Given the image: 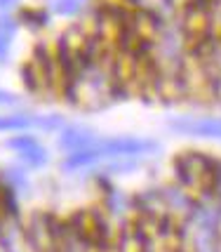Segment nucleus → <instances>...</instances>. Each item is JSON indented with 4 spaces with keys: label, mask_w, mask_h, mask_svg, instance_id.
Returning a JSON list of instances; mask_svg holds the SVG:
<instances>
[{
    "label": "nucleus",
    "mask_w": 221,
    "mask_h": 252,
    "mask_svg": "<svg viewBox=\"0 0 221 252\" xmlns=\"http://www.w3.org/2000/svg\"><path fill=\"white\" fill-rule=\"evenodd\" d=\"M5 146L14 149L17 154H24V151H28V149L38 146V139H35V137H31V134H19V137H12V139H7V142H5Z\"/></svg>",
    "instance_id": "nucleus-12"
},
{
    "label": "nucleus",
    "mask_w": 221,
    "mask_h": 252,
    "mask_svg": "<svg viewBox=\"0 0 221 252\" xmlns=\"http://www.w3.org/2000/svg\"><path fill=\"white\" fill-rule=\"evenodd\" d=\"M47 12L40 10V7H28V10H22L19 12V22L26 24V26H31V29H43L47 26Z\"/></svg>",
    "instance_id": "nucleus-7"
},
{
    "label": "nucleus",
    "mask_w": 221,
    "mask_h": 252,
    "mask_svg": "<svg viewBox=\"0 0 221 252\" xmlns=\"http://www.w3.org/2000/svg\"><path fill=\"white\" fill-rule=\"evenodd\" d=\"M35 127H40V130H45V132H52V130H56V127H64V123H61L59 116H45V118H38V121H35Z\"/></svg>",
    "instance_id": "nucleus-13"
},
{
    "label": "nucleus",
    "mask_w": 221,
    "mask_h": 252,
    "mask_svg": "<svg viewBox=\"0 0 221 252\" xmlns=\"http://www.w3.org/2000/svg\"><path fill=\"white\" fill-rule=\"evenodd\" d=\"M0 175H2V179L7 182V187H12L14 191H26V189H28L26 170H22V167H10V170H2Z\"/></svg>",
    "instance_id": "nucleus-8"
},
{
    "label": "nucleus",
    "mask_w": 221,
    "mask_h": 252,
    "mask_svg": "<svg viewBox=\"0 0 221 252\" xmlns=\"http://www.w3.org/2000/svg\"><path fill=\"white\" fill-rule=\"evenodd\" d=\"M99 160H104L101 151L94 146V149H85V151H78V154H68V158L61 163V167L66 172H76L80 167H89V165H97Z\"/></svg>",
    "instance_id": "nucleus-4"
},
{
    "label": "nucleus",
    "mask_w": 221,
    "mask_h": 252,
    "mask_svg": "<svg viewBox=\"0 0 221 252\" xmlns=\"http://www.w3.org/2000/svg\"><path fill=\"white\" fill-rule=\"evenodd\" d=\"M22 80H24V85H26V90H28V92H38V90L43 88L40 73H38V68L33 66V62L22 66Z\"/></svg>",
    "instance_id": "nucleus-11"
},
{
    "label": "nucleus",
    "mask_w": 221,
    "mask_h": 252,
    "mask_svg": "<svg viewBox=\"0 0 221 252\" xmlns=\"http://www.w3.org/2000/svg\"><path fill=\"white\" fill-rule=\"evenodd\" d=\"M158 144L153 142H144V139H109V142H99L97 149L101 151L104 158H134V156H141L153 151Z\"/></svg>",
    "instance_id": "nucleus-1"
},
{
    "label": "nucleus",
    "mask_w": 221,
    "mask_h": 252,
    "mask_svg": "<svg viewBox=\"0 0 221 252\" xmlns=\"http://www.w3.org/2000/svg\"><path fill=\"white\" fill-rule=\"evenodd\" d=\"M169 127L184 134H195V137H212V139H221V118H181V121H172Z\"/></svg>",
    "instance_id": "nucleus-2"
},
{
    "label": "nucleus",
    "mask_w": 221,
    "mask_h": 252,
    "mask_svg": "<svg viewBox=\"0 0 221 252\" xmlns=\"http://www.w3.org/2000/svg\"><path fill=\"white\" fill-rule=\"evenodd\" d=\"M19 0H0V12H7V10H12L14 5H17Z\"/></svg>",
    "instance_id": "nucleus-15"
},
{
    "label": "nucleus",
    "mask_w": 221,
    "mask_h": 252,
    "mask_svg": "<svg viewBox=\"0 0 221 252\" xmlns=\"http://www.w3.org/2000/svg\"><path fill=\"white\" fill-rule=\"evenodd\" d=\"M85 7V0H52V10L59 17H76Z\"/></svg>",
    "instance_id": "nucleus-10"
},
{
    "label": "nucleus",
    "mask_w": 221,
    "mask_h": 252,
    "mask_svg": "<svg viewBox=\"0 0 221 252\" xmlns=\"http://www.w3.org/2000/svg\"><path fill=\"white\" fill-rule=\"evenodd\" d=\"M17 33V22L12 17H0V64L7 59L10 52V43Z\"/></svg>",
    "instance_id": "nucleus-6"
},
{
    "label": "nucleus",
    "mask_w": 221,
    "mask_h": 252,
    "mask_svg": "<svg viewBox=\"0 0 221 252\" xmlns=\"http://www.w3.org/2000/svg\"><path fill=\"white\" fill-rule=\"evenodd\" d=\"M33 116H26V113H7V116H0V132H22L28 127H35Z\"/></svg>",
    "instance_id": "nucleus-5"
},
{
    "label": "nucleus",
    "mask_w": 221,
    "mask_h": 252,
    "mask_svg": "<svg viewBox=\"0 0 221 252\" xmlns=\"http://www.w3.org/2000/svg\"><path fill=\"white\" fill-rule=\"evenodd\" d=\"M97 137L89 130L83 127H61L59 134V149L66 151V154H78V151H85V149H94L97 146Z\"/></svg>",
    "instance_id": "nucleus-3"
},
{
    "label": "nucleus",
    "mask_w": 221,
    "mask_h": 252,
    "mask_svg": "<svg viewBox=\"0 0 221 252\" xmlns=\"http://www.w3.org/2000/svg\"><path fill=\"white\" fill-rule=\"evenodd\" d=\"M19 160H22L26 167H43V165L47 163V151L38 144V146H33V149H28V151L19 154Z\"/></svg>",
    "instance_id": "nucleus-9"
},
{
    "label": "nucleus",
    "mask_w": 221,
    "mask_h": 252,
    "mask_svg": "<svg viewBox=\"0 0 221 252\" xmlns=\"http://www.w3.org/2000/svg\"><path fill=\"white\" fill-rule=\"evenodd\" d=\"M12 104H17L14 94H10V92H2V90H0V106H12Z\"/></svg>",
    "instance_id": "nucleus-14"
}]
</instances>
